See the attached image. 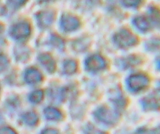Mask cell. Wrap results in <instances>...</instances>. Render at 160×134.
Masks as SVG:
<instances>
[{
	"label": "cell",
	"mask_w": 160,
	"mask_h": 134,
	"mask_svg": "<svg viewBox=\"0 0 160 134\" xmlns=\"http://www.w3.org/2000/svg\"><path fill=\"white\" fill-rule=\"evenodd\" d=\"M145 48L148 51L156 50L159 48L160 40L159 38L153 37L146 41L144 44Z\"/></svg>",
	"instance_id": "obj_13"
},
{
	"label": "cell",
	"mask_w": 160,
	"mask_h": 134,
	"mask_svg": "<svg viewBox=\"0 0 160 134\" xmlns=\"http://www.w3.org/2000/svg\"><path fill=\"white\" fill-rule=\"evenodd\" d=\"M139 59L136 57L130 56L127 58L120 59L118 61L117 65L122 68H126L138 63Z\"/></svg>",
	"instance_id": "obj_11"
},
{
	"label": "cell",
	"mask_w": 160,
	"mask_h": 134,
	"mask_svg": "<svg viewBox=\"0 0 160 134\" xmlns=\"http://www.w3.org/2000/svg\"><path fill=\"white\" fill-rule=\"evenodd\" d=\"M112 40L116 45L122 48L133 46L138 42L137 37L129 30L122 29L116 32Z\"/></svg>",
	"instance_id": "obj_1"
},
{
	"label": "cell",
	"mask_w": 160,
	"mask_h": 134,
	"mask_svg": "<svg viewBox=\"0 0 160 134\" xmlns=\"http://www.w3.org/2000/svg\"><path fill=\"white\" fill-rule=\"evenodd\" d=\"M30 31L29 24L26 22H21L13 26L9 30V34L13 39L21 40L28 36Z\"/></svg>",
	"instance_id": "obj_2"
},
{
	"label": "cell",
	"mask_w": 160,
	"mask_h": 134,
	"mask_svg": "<svg viewBox=\"0 0 160 134\" xmlns=\"http://www.w3.org/2000/svg\"><path fill=\"white\" fill-rule=\"evenodd\" d=\"M51 44L53 46L59 49H62L64 45L62 40L58 36L52 35L50 39Z\"/></svg>",
	"instance_id": "obj_17"
},
{
	"label": "cell",
	"mask_w": 160,
	"mask_h": 134,
	"mask_svg": "<svg viewBox=\"0 0 160 134\" xmlns=\"http://www.w3.org/2000/svg\"><path fill=\"white\" fill-rule=\"evenodd\" d=\"M127 83L131 90L138 91L143 89L148 85V79L144 75L136 74L130 76L128 79Z\"/></svg>",
	"instance_id": "obj_3"
},
{
	"label": "cell",
	"mask_w": 160,
	"mask_h": 134,
	"mask_svg": "<svg viewBox=\"0 0 160 134\" xmlns=\"http://www.w3.org/2000/svg\"><path fill=\"white\" fill-rule=\"evenodd\" d=\"M16 55L18 59L20 60L25 59L28 56V52L25 50H21L16 51Z\"/></svg>",
	"instance_id": "obj_20"
},
{
	"label": "cell",
	"mask_w": 160,
	"mask_h": 134,
	"mask_svg": "<svg viewBox=\"0 0 160 134\" xmlns=\"http://www.w3.org/2000/svg\"><path fill=\"white\" fill-rule=\"evenodd\" d=\"M42 76L41 73L37 69L31 68L28 69L25 74L26 81L29 84H35L41 81Z\"/></svg>",
	"instance_id": "obj_9"
},
{
	"label": "cell",
	"mask_w": 160,
	"mask_h": 134,
	"mask_svg": "<svg viewBox=\"0 0 160 134\" xmlns=\"http://www.w3.org/2000/svg\"><path fill=\"white\" fill-rule=\"evenodd\" d=\"M23 119L26 124L30 125L36 124L38 120L37 115L33 112H29L25 113L23 116Z\"/></svg>",
	"instance_id": "obj_15"
},
{
	"label": "cell",
	"mask_w": 160,
	"mask_h": 134,
	"mask_svg": "<svg viewBox=\"0 0 160 134\" xmlns=\"http://www.w3.org/2000/svg\"><path fill=\"white\" fill-rule=\"evenodd\" d=\"M87 70L91 71H96L102 69L106 66L104 59L98 55H93L87 59L85 63Z\"/></svg>",
	"instance_id": "obj_4"
},
{
	"label": "cell",
	"mask_w": 160,
	"mask_h": 134,
	"mask_svg": "<svg viewBox=\"0 0 160 134\" xmlns=\"http://www.w3.org/2000/svg\"><path fill=\"white\" fill-rule=\"evenodd\" d=\"M79 24V21L77 18L67 13L62 15L60 20L61 27L66 31H71L76 30Z\"/></svg>",
	"instance_id": "obj_5"
},
{
	"label": "cell",
	"mask_w": 160,
	"mask_h": 134,
	"mask_svg": "<svg viewBox=\"0 0 160 134\" xmlns=\"http://www.w3.org/2000/svg\"><path fill=\"white\" fill-rule=\"evenodd\" d=\"M46 118L50 120H58L62 117V114L60 111L52 107H48L44 111Z\"/></svg>",
	"instance_id": "obj_10"
},
{
	"label": "cell",
	"mask_w": 160,
	"mask_h": 134,
	"mask_svg": "<svg viewBox=\"0 0 160 134\" xmlns=\"http://www.w3.org/2000/svg\"><path fill=\"white\" fill-rule=\"evenodd\" d=\"M43 93L41 90H35L32 92L29 96V99L32 103H38L43 99Z\"/></svg>",
	"instance_id": "obj_16"
},
{
	"label": "cell",
	"mask_w": 160,
	"mask_h": 134,
	"mask_svg": "<svg viewBox=\"0 0 160 134\" xmlns=\"http://www.w3.org/2000/svg\"><path fill=\"white\" fill-rule=\"evenodd\" d=\"M36 17L39 26L42 28H45L52 24L54 20V14L51 11H43L38 13Z\"/></svg>",
	"instance_id": "obj_7"
},
{
	"label": "cell",
	"mask_w": 160,
	"mask_h": 134,
	"mask_svg": "<svg viewBox=\"0 0 160 134\" xmlns=\"http://www.w3.org/2000/svg\"></svg>",
	"instance_id": "obj_23"
},
{
	"label": "cell",
	"mask_w": 160,
	"mask_h": 134,
	"mask_svg": "<svg viewBox=\"0 0 160 134\" xmlns=\"http://www.w3.org/2000/svg\"><path fill=\"white\" fill-rule=\"evenodd\" d=\"M148 16L150 17L155 26H159V12L156 8L151 7L148 11Z\"/></svg>",
	"instance_id": "obj_12"
},
{
	"label": "cell",
	"mask_w": 160,
	"mask_h": 134,
	"mask_svg": "<svg viewBox=\"0 0 160 134\" xmlns=\"http://www.w3.org/2000/svg\"><path fill=\"white\" fill-rule=\"evenodd\" d=\"M8 64L7 58L2 55L0 54V72L5 70Z\"/></svg>",
	"instance_id": "obj_19"
},
{
	"label": "cell",
	"mask_w": 160,
	"mask_h": 134,
	"mask_svg": "<svg viewBox=\"0 0 160 134\" xmlns=\"http://www.w3.org/2000/svg\"><path fill=\"white\" fill-rule=\"evenodd\" d=\"M38 60L41 64L50 73L53 72L56 68V63L51 56L48 54L44 53L40 55Z\"/></svg>",
	"instance_id": "obj_8"
},
{
	"label": "cell",
	"mask_w": 160,
	"mask_h": 134,
	"mask_svg": "<svg viewBox=\"0 0 160 134\" xmlns=\"http://www.w3.org/2000/svg\"><path fill=\"white\" fill-rule=\"evenodd\" d=\"M132 23L136 28L142 32H147L154 26L148 16H139L136 17L132 20Z\"/></svg>",
	"instance_id": "obj_6"
},
{
	"label": "cell",
	"mask_w": 160,
	"mask_h": 134,
	"mask_svg": "<svg viewBox=\"0 0 160 134\" xmlns=\"http://www.w3.org/2000/svg\"><path fill=\"white\" fill-rule=\"evenodd\" d=\"M0 134H17L15 132L12 128L5 127L0 129Z\"/></svg>",
	"instance_id": "obj_21"
},
{
	"label": "cell",
	"mask_w": 160,
	"mask_h": 134,
	"mask_svg": "<svg viewBox=\"0 0 160 134\" xmlns=\"http://www.w3.org/2000/svg\"><path fill=\"white\" fill-rule=\"evenodd\" d=\"M41 134H59V133L56 129L48 128L43 130Z\"/></svg>",
	"instance_id": "obj_22"
},
{
	"label": "cell",
	"mask_w": 160,
	"mask_h": 134,
	"mask_svg": "<svg viewBox=\"0 0 160 134\" xmlns=\"http://www.w3.org/2000/svg\"><path fill=\"white\" fill-rule=\"evenodd\" d=\"M122 5L128 8H136L138 7L141 3L139 0H122L120 2Z\"/></svg>",
	"instance_id": "obj_18"
},
{
	"label": "cell",
	"mask_w": 160,
	"mask_h": 134,
	"mask_svg": "<svg viewBox=\"0 0 160 134\" xmlns=\"http://www.w3.org/2000/svg\"><path fill=\"white\" fill-rule=\"evenodd\" d=\"M63 68L65 73L71 74L74 73L76 71L77 65L76 61L73 60H68L64 62Z\"/></svg>",
	"instance_id": "obj_14"
}]
</instances>
